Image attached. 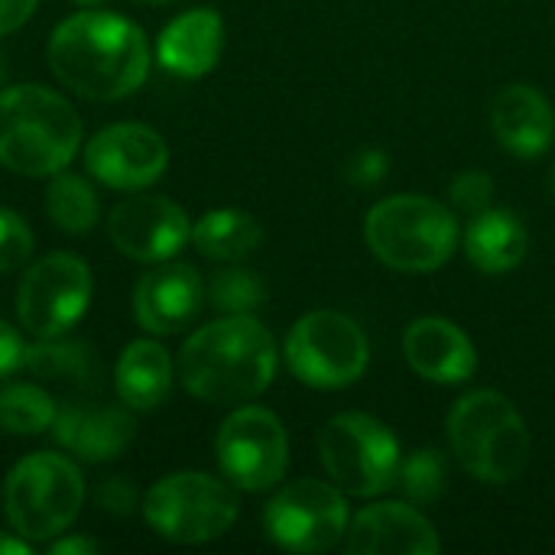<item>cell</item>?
Returning <instances> with one entry per match:
<instances>
[{
	"label": "cell",
	"instance_id": "1",
	"mask_svg": "<svg viewBox=\"0 0 555 555\" xmlns=\"http://www.w3.org/2000/svg\"><path fill=\"white\" fill-rule=\"evenodd\" d=\"M46 55L55 78L88 101H120L150 75L143 29L117 13L85 10L62 20Z\"/></svg>",
	"mask_w": 555,
	"mask_h": 555
},
{
	"label": "cell",
	"instance_id": "2",
	"mask_svg": "<svg viewBox=\"0 0 555 555\" xmlns=\"http://www.w3.org/2000/svg\"><path fill=\"white\" fill-rule=\"evenodd\" d=\"M276 377V341L254 315L202 325L179 351L182 387L205 403L231 406L260 397Z\"/></svg>",
	"mask_w": 555,
	"mask_h": 555
},
{
	"label": "cell",
	"instance_id": "3",
	"mask_svg": "<svg viewBox=\"0 0 555 555\" xmlns=\"http://www.w3.org/2000/svg\"><path fill=\"white\" fill-rule=\"evenodd\" d=\"M81 143L72 104L42 88L16 85L0 91V166L20 176L62 172Z\"/></svg>",
	"mask_w": 555,
	"mask_h": 555
},
{
	"label": "cell",
	"instance_id": "4",
	"mask_svg": "<svg viewBox=\"0 0 555 555\" xmlns=\"http://www.w3.org/2000/svg\"><path fill=\"white\" fill-rule=\"evenodd\" d=\"M449 442L459 465L485 485H511L530 465V429L498 390H475L452 406Z\"/></svg>",
	"mask_w": 555,
	"mask_h": 555
},
{
	"label": "cell",
	"instance_id": "5",
	"mask_svg": "<svg viewBox=\"0 0 555 555\" xmlns=\"http://www.w3.org/2000/svg\"><path fill=\"white\" fill-rule=\"evenodd\" d=\"M371 254L400 273H433L459 247V224L446 205L426 195H390L367 211Z\"/></svg>",
	"mask_w": 555,
	"mask_h": 555
},
{
	"label": "cell",
	"instance_id": "6",
	"mask_svg": "<svg viewBox=\"0 0 555 555\" xmlns=\"http://www.w3.org/2000/svg\"><path fill=\"white\" fill-rule=\"evenodd\" d=\"M81 501V472L72 459L55 452H36L20 459L3 485L7 520L29 543H42L65 533L75 524Z\"/></svg>",
	"mask_w": 555,
	"mask_h": 555
},
{
	"label": "cell",
	"instance_id": "7",
	"mask_svg": "<svg viewBox=\"0 0 555 555\" xmlns=\"http://www.w3.org/2000/svg\"><path fill=\"white\" fill-rule=\"evenodd\" d=\"M319 459L328 478L351 498H374L397 485L400 442L367 413H338L319 433Z\"/></svg>",
	"mask_w": 555,
	"mask_h": 555
},
{
	"label": "cell",
	"instance_id": "8",
	"mask_svg": "<svg viewBox=\"0 0 555 555\" xmlns=\"http://www.w3.org/2000/svg\"><path fill=\"white\" fill-rule=\"evenodd\" d=\"M146 524L169 543L198 546L224 537L237 520L234 491L202 472H179L156 481L143 498Z\"/></svg>",
	"mask_w": 555,
	"mask_h": 555
},
{
	"label": "cell",
	"instance_id": "9",
	"mask_svg": "<svg viewBox=\"0 0 555 555\" xmlns=\"http://www.w3.org/2000/svg\"><path fill=\"white\" fill-rule=\"evenodd\" d=\"M286 364L306 387L341 390L367 371L371 345L354 319L335 309L302 315L286 335Z\"/></svg>",
	"mask_w": 555,
	"mask_h": 555
},
{
	"label": "cell",
	"instance_id": "10",
	"mask_svg": "<svg viewBox=\"0 0 555 555\" xmlns=\"http://www.w3.org/2000/svg\"><path fill=\"white\" fill-rule=\"evenodd\" d=\"M91 302V270L75 254L36 260L16 289V319L36 338H59L75 328Z\"/></svg>",
	"mask_w": 555,
	"mask_h": 555
},
{
	"label": "cell",
	"instance_id": "11",
	"mask_svg": "<svg viewBox=\"0 0 555 555\" xmlns=\"http://www.w3.org/2000/svg\"><path fill=\"white\" fill-rule=\"evenodd\" d=\"M263 524L267 537L286 553H325L348 533V501L335 481L302 478L267 504Z\"/></svg>",
	"mask_w": 555,
	"mask_h": 555
},
{
	"label": "cell",
	"instance_id": "12",
	"mask_svg": "<svg viewBox=\"0 0 555 555\" xmlns=\"http://www.w3.org/2000/svg\"><path fill=\"white\" fill-rule=\"evenodd\" d=\"M221 475L250 494L270 491L280 485L289 465V439L276 413L263 406H241L234 410L215 439Z\"/></svg>",
	"mask_w": 555,
	"mask_h": 555
},
{
	"label": "cell",
	"instance_id": "13",
	"mask_svg": "<svg viewBox=\"0 0 555 555\" xmlns=\"http://www.w3.org/2000/svg\"><path fill=\"white\" fill-rule=\"evenodd\" d=\"M169 163L166 140L143 124H111L98 130L85 146L88 172L117 192L150 189Z\"/></svg>",
	"mask_w": 555,
	"mask_h": 555
},
{
	"label": "cell",
	"instance_id": "14",
	"mask_svg": "<svg viewBox=\"0 0 555 555\" xmlns=\"http://www.w3.org/2000/svg\"><path fill=\"white\" fill-rule=\"evenodd\" d=\"M107 237L124 257L140 263H159L176 257L192 241V224L172 198L140 189L111 211Z\"/></svg>",
	"mask_w": 555,
	"mask_h": 555
},
{
	"label": "cell",
	"instance_id": "15",
	"mask_svg": "<svg viewBox=\"0 0 555 555\" xmlns=\"http://www.w3.org/2000/svg\"><path fill=\"white\" fill-rule=\"evenodd\" d=\"M205 306V283L189 263H163L143 273L133 293V312L150 335H179Z\"/></svg>",
	"mask_w": 555,
	"mask_h": 555
},
{
	"label": "cell",
	"instance_id": "16",
	"mask_svg": "<svg viewBox=\"0 0 555 555\" xmlns=\"http://www.w3.org/2000/svg\"><path fill=\"white\" fill-rule=\"evenodd\" d=\"M345 546L354 555H436L442 550L433 524L400 501L364 507L348 524Z\"/></svg>",
	"mask_w": 555,
	"mask_h": 555
},
{
	"label": "cell",
	"instance_id": "17",
	"mask_svg": "<svg viewBox=\"0 0 555 555\" xmlns=\"http://www.w3.org/2000/svg\"><path fill=\"white\" fill-rule=\"evenodd\" d=\"M403 354L410 367L433 384H465L478 367L472 338L442 315L416 319L403 335Z\"/></svg>",
	"mask_w": 555,
	"mask_h": 555
},
{
	"label": "cell",
	"instance_id": "18",
	"mask_svg": "<svg viewBox=\"0 0 555 555\" xmlns=\"http://www.w3.org/2000/svg\"><path fill=\"white\" fill-rule=\"evenodd\" d=\"M52 433L62 449H68L81 462H111L117 459L133 433L137 423L127 406H94V403H65L55 410Z\"/></svg>",
	"mask_w": 555,
	"mask_h": 555
},
{
	"label": "cell",
	"instance_id": "19",
	"mask_svg": "<svg viewBox=\"0 0 555 555\" xmlns=\"http://www.w3.org/2000/svg\"><path fill=\"white\" fill-rule=\"evenodd\" d=\"M491 127L498 143L524 159L543 156L553 146L555 111L533 85H507L491 104Z\"/></svg>",
	"mask_w": 555,
	"mask_h": 555
},
{
	"label": "cell",
	"instance_id": "20",
	"mask_svg": "<svg viewBox=\"0 0 555 555\" xmlns=\"http://www.w3.org/2000/svg\"><path fill=\"white\" fill-rule=\"evenodd\" d=\"M224 49V20L211 7L189 10L176 16L156 42V59L166 72L179 78L208 75Z\"/></svg>",
	"mask_w": 555,
	"mask_h": 555
},
{
	"label": "cell",
	"instance_id": "21",
	"mask_svg": "<svg viewBox=\"0 0 555 555\" xmlns=\"http://www.w3.org/2000/svg\"><path fill=\"white\" fill-rule=\"evenodd\" d=\"M172 358L163 345L150 341V338H140V341H130L120 358H117V367H114V387H117V397L127 410H156L169 390H172Z\"/></svg>",
	"mask_w": 555,
	"mask_h": 555
},
{
	"label": "cell",
	"instance_id": "22",
	"mask_svg": "<svg viewBox=\"0 0 555 555\" xmlns=\"http://www.w3.org/2000/svg\"><path fill=\"white\" fill-rule=\"evenodd\" d=\"M530 234L524 221L507 208H488L472 218L465 231V254L485 273H511L524 263Z\"/></svg>",
	"mask_w": 555,
	"mask_h": 555
},
{
	"label": "cell",
	"instance_id": "23",
	"mask_svg": "<svg viewBox=\"0 0 555 555\" xmlns=\"http://www.w3.org/2000/svg\"><path fill=\"white\" fill-rule=\"evenodd\" d=\"M263 241V228L241 208H215L192 228V244L202 257L218 263H237L250 257Z\"/></svg>",
	"mask_w": 555,
	"mask_h": 555
},
{
	"label": "cell",
	"instance_id": "24",
	"mask_svg": "<svg viewBox=\"0 0 555 555\" xmlns=\"http://www.w3.org/2000/svg\"><path fill=\"white\" fill-rule=\"evenodd\" d=\"M26 367L49 384L94 390L101 384V364L85 341H62L59 338H39V345L26 348Z\"/></svg>",
	"mask_w": 555,
	"mask_h": 555
},
{
	"label": "cell",
	"instance_id": "25",
	"mask_svg": "<svg viewBox=\"0 0 555 555\" xmlns=\"http://www.w3.org/2000/svg\"><path fill=\"white\" fill-rule=\"evenodd\" d=\"M98 192L88 179L72 172H55L46 189V215L65 234H85L98 224Z\"/></svg>",
	"mask_w": 555,
	"mask_h": 555
},
{
	"label": "cell",
	"instance_id": "26",
	"mask_svg": "<svg viewBox=\"0 0 555 555\" xmlns=\"http://www.w3.org/2000/svg\"><path fill=\"white\" fill-rule=\"evenodd\" d=\"M55 403L36 384H10L0 390V429L10 436H39L52 429Z\"/></svg>",
	"mask_w": 555,
	"mask_h": 555
},
{
	"label": "cell",
	"instance_id": "27",
	"mask_svg": "<svg viewBox=\"0 0 555 555\" xmlns=\"http://www.w3.org/2000/svg\"><path fill=\"white\" fill-rule=\"evenodd\" d=\"M410 504H433L446 491V459L436 449H416L400 462L397 485Z\"/></svg>",
	"mask_w": 555,
	"mask_h": 555
},
{
	"label": "cell",
	"instance_id": "28",
	"mask_svg": "<svg viewBox=\"0 0 555 555\" xmlns=\"http://www.w3.org/2000/svg\"><path fill=\"white\" fill-rule=\"evenodd\" d=\"M208 296H211V306L228 315H250L263 302V283L257 273L244 267H228L215 273Z\"/></svg>",
	"mask_w": 555,
	"mask_h": 555
},
{
	"label": "cell",
	"instance_id": "29",
	"mask_svg": "<svg viewBox=\"0 0 555 555\" xmlns=\"http://www.w3.org/2000/svg\"><path fill=\"white\" fill-rule=\"evenodd\" d=\"M29 254H33V231L16 211L0 208V273L23 267Z\"/></svg>",
	"mask_w": 555,
	"mask_h": 555
},
{
	"label": "cell",
	"instance_id": "30",
	"mask_svg": "<svg viewBox=\"0 0 555 555\" xmlns=\"http://www.w3.org/2000/svg\"><path fill=\"white\" fill-rule=\"evenodd\" d=\"M449 195H452V202H455L459 211H465V215L475 218V215H481V211L491 208V202H494V179L485 169H468V172H462L449 185Z\"/></svg>",
	"mask_w": 555,
	"mask_h": 555
},
{
	"label": "cell",
	"instance_id": "31",
	"mask_svg": "<svg viewBox=\"0 0 555 555\" xmlns=\"http://www.w3.org/2000/svg\"><path fill=\"white\" fill-rule=\"evenodd\" d=\"M387 166H390V159L384 150H358L345 166V179L358 189H371V185L384 182Z\"/></svg>",
	"mask_w": 555,
	"mask_h": 555
},
{
	"label": "cell",
	"instance_id": "32",
	"mask_svg": "<svg viewBox=\"0 0 555 555\" xmlns=\"http://www.w3.org/2000/svg\"><path fill=\"white\" fill-rule=\"evenodd\" d=\"M94 504H98V511L124 517V514H130L140 504V498H137V488L124 475H114V478H107V481H101L94 488Z\"/></svg>",
	"mask_w": 555,
	"mask_h": 555
},
{
	"label": "cell",
	"instance_id": "33",
	"mask_svg": "<svg viewBox=\"0 0 555 555\" xmlns=\"http://www.w3.org/2000/svg\"><path fill=\"white\" fill-rule=\"evenodd\" d=\"M26 348L29 345L20 338V332L10 328L7 322H0V380L26 364Z\"/></svg>",
	"mask_w": 555,
	"mask_h": 555
},
{
	"label": "cell",
	"instance_id": "34",
	"mask_svg": "<svg viewBox=\"0 0 555 555\" xmlns=\"http://www.w3.org/2000/svg\"><path fill=\"white\" fill-rule=\"evenodd\" d=\"M36 3L39 0H0V36L20 29L33 16Z\"/></svg>",
	"mask_w": 555,
	"mask_h": 555
},
{
	"label": "cell",
	"instance_id": "35",
	"mask_svg": "<svg viewBox=\"0 0 555 555\" xmlns=\"http://www.w3.org/2000/svg\"><path fill=\"white\" fill-rule=\"evenodd\" d=\"M49 553L52 555H91V553H98V546H94L91 540L68 537V540H59V543H52V546H49Z\"/></svg>",
	"mask_w": 555,
	"mask_h": 555
},
{
	"label": "cell",
	"instance_id": "36",
	"mask_svg": "<svg viewBox=\"0 0 555 555\" xmlns=\"http://www.w3.org/2000/svg\"><path fill=\"white\" fill-rule=\"evenodd\" d=\"M0 555H29V546L20 540H10V537H0Z\"/></svg>",
	"mask_w": 555,
	"mask_h": 555
},
{
	"label": "cell",
	"instance_id": "37",
	"mask_svg": "<svg viewBox=\"0 0 555 555\" xmlns=\"http://www.w3.org/2000/svg\"><path fill=\"white\" fill-rule=\"evenodd\" d=\"M68 3H75V7H98V3H104V0H68Z\"/></svg>",
	"mask_w": 555,
	"mask_h": 555
},
{
	"label": "cell",
	"instance_id": "38",
	"mask_svg": "<svg viewBox=\"0 0 555 555\" xmlns=\"http://www.w3.org/2000/svg\"><path fill=\"white\" fill-rule=\"evenodd\" d=\"M133 3H150V7H163V3H176V0H133Z\"/></svg>",
	"mask_w": 555,
	"mask_h": 555
},
{
	"label": "cell",
	"instance_id": "39",
	"mask_svg": "<svg viewBox=\"0 0 555 555\" xmlns=\"http://www.w3.org/2000/svg\"><path fill=\"white\" fill-rule=\"evenodd\" d=\"M553 189H555V172H553Z\"/></svg>",
	"mask_w": 555,
	"mask_h": 555
},
{
	"label": "cell",
	"instance_id": "40",
	"mask_svg": "<svg viewBox=\"0 0 555 555\" xmlns=\"http://www.w3.org/2000/svg\"><path fill=\"white\" fill-rule=\"evenodd\" d=\"M0 78H3V68H0Z\"/></svg>",
	"mask_w": 555,
	"mask_h": 555
}]
</instances>
